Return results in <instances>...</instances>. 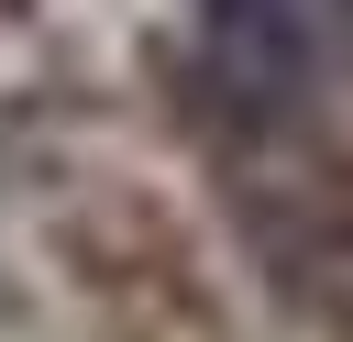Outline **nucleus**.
<instances>
[{"label":"nucleus","instance_id":"nucleus-1","mask_svg":"<svg viewBox=\"0 0 353 342\" xmlns=\"http://www.w3.org/2000/svg\"><path fill=\"white\" fill-rule=\"evenodd\" d=\"M221 99L232 110L210 132V188L254 287L298 331L353 342V143H331L309 99H254V88H221Z\"/></svg>","mask_w":353,"mask_h":342},{"label":"nucleus","instance_id":"nucleus-2","mask_svg":"<svg viewBox=\"0 0 353 342\" xmlns=\"http://www.w3.org/2000/svg\"><path fill=\"white\" fill-rule=\"evenodd\" d=\"M221 88L254 99H320L353 77V0H199Z\"/></svg>","mask_w":353,"mask_h":342}]
</instances>
